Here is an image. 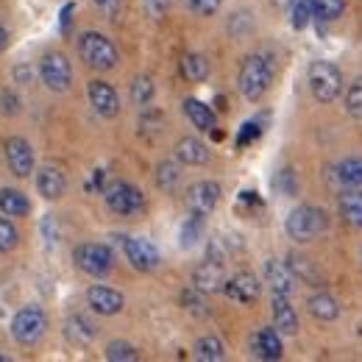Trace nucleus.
I'll return each instance as SVG.
<instances>
[{
  "label": "nucleus",
  "instance_id": "44",
  "mask_svg": "<svg viewBox=\"0 0 362 362\" xmlns=\"http://www.w3.org/2000/svg\"><path fill=\"white\" fill-rule=\"evenodd\" d=\"M6 45H8V34H6L3 28H0V50H3Z\"/></svg>",
  "mask_w": 362,
  "mask_h": 362
},
{
  "label": "nucleus",
  "instance_id": "38",
  "mask_svg": "<svg viewBox=\"0 0 362 362\" xmlns=\"http://www.w3.org/2000/svg\"><path fill=\"white\" fill-rule=\"evenodd\" d=\"M187 6L201 17H212L221 8V0H187Z\"/></svg>",
  "mask_w": 362,
  "mask_h": 362
},
{
  "label": "nucleus",
  "instance_id": "36",
  "mask_svg": "<svg viewBox=\"0 0 362 362\" xmlns=\"http://www.w3.org/2000/svg\"><path fill=\"white\" fill-rule=\"evenodd\" d=\"M151 98H153V84H151V78L139 76L134 84H132V100H134L136 106H148Z\"/></svg>",
  "mask_w": 362,
  "mask_h": 362
},
{
  "label": "nucleus",
  "instance_id": "1",
  "mask_svg": "<svg viewBox=\"0 0 362 362\" xmlns=\"http://www.w3.org/2000/svg\"><path fill=\"white\" fill-rule=\"evenodd\" d=\"M273 70L265 56H248L240 67V92L248 100H259L265 92L271 90Z\"/></svg>",
  "mask_w": 362,
  "mask_h": 362
},
{
  "label": "nucleus",
  "instance_id": "2",
  "mask_svg": "<svg viewBox=\"0 0 362 362\" xmlns=\"http://www.w3.org/2000/svg\"><path fill=\"white\" fill-rule=\"evenodd\" d=\"M326 231V212L317 209V206H298L290 212L287 218V234L296 240V243H313L320 234Z\"/></svg>",
  "mask_w": 362,
  "mask_h": 362
},
{
  "label": "nucleus",
  "instance_id": "10",
  "mask_svg": "<svg viewBox=\"0 0 362 362\" xmlns=\"http://www.w3.org/2000/svg\"><path fill=\"white\" fill-rule=\"evenodd\" d=\"M6 162H8L14 176L25 179V176L34 173V148L23 136H11L6 142Z\"/></svg>",
  "mask_w": 362,
  "mask_h": 362
},
{
  "label": "nucleus",
  "instance_id": "5",
  "mask_svg": "<svg viewBox=\"0 0 362 362\" xmlns=\"http://www.w3.org/2000/svg\"><path fill=\"white\" fill-rule=\"evenodd\" d=\"M47 329V317L40 307H25L11 320V334L20 346H37Z\"/></svg>",
  "mask_w": 362,
  "mask_h": 362
},
{
  "label": "nucleus",
  "instance_id": "43",
  "mask_svg": "<svg viewBox=\"0 0 362 362\" xmlns=\"http://www.w3.org/2000/svg\"><path fill=\"white\" fill-rule=\"evenodd\" d=\"M73 8H76L73 3H67V6H64V11H62V28H67V23H70V14H73Z\"/></svg>",
  "mask_w": 362,
  "mask_h": 362
},
{
  "label": "nucleus",
  "instance_id": "18",
  "mask_svg": "<svg viewBox=\"0 0 362 362\" xmlns=\"http://www.w3.org/2000/svg\"><path fill=\"white\" fill-rule=\"evenodd\" d=\"M273 326H276L281 334H296V332H298V315H296V310L290 307V296L273 293Z\"/></svg>",
  "mask_w": 362,
  "mask_h": 362
},
{
  "label": "nucleus",
  "instance_id": "30",
  "mask_svg": "<svg viewBox=\"0 0 362 362\" xmlns=\"http://www.w3.org/2000/svg\"><path fill=\"white\" fill-rule=\"evenodd\" d=\"M201 237H204V215L192 212V215L187 218V223L181 226V245H184V248H192Z\"/></svg>",
  "mask_w": 362,
  "mask_h": 362
},
{
  "label": "nucleus",
  "instance_id": "35",
  "mask_svg": "<svg viewBox=\"0 0 362 362\" xmlns=\"http://www.w3.org/2000/svg\"><path fill=\"white\" fill-rule=\"evenodd\" d=\"M156 184H159L162 189H173V187L179 184V165H176V162H162V165L156 168Z\"/></svg>",
  "mask_w": 362,
  "mask_h": 362
},
{
  "label": "nucleus",
  "instance_id": "20",
  "mask_svg": "<svg viewBox=\"0 0 362 362\" xmlns=\"http://www.w3.org/2000/svg\"><path fill=\"white\" fill-rule=\"evenodd\" d=\"M37 189H40V195H42L45 201H56V198H62V195H64V189H67L64 173H62L59 168H42V170L37 173Z\"/></svg>",
  "mask_w": 362,
  "mask_h": 362
},
{
  "label": "nucleus",
  "instance_id": "3",
  "mask_svg": "<svg viewBox=\"0 0 362 362\" xmlns=\"http://www.w3.org/2000/svg\"><path fill=\"white\" fill-rule=\"evenodd\" d=\"M78 53L95 70H112L117 64V47L98 31H84L78 37Z\"/></svg>",
  "mask_w": 362,
  "mask_h": 362
},
{
  "label": "nucleus",
  "instance_id": "27",
  "mask_svg": "<svg viewBox=\"0 0 362 362\" xmlns=\"http://www.w3.org/2000/svg\"><path fill=\"white\" fill-rule=\"evenodd\" d=\"M287 265H290V271H293L296 279H304V284H320V273L313 268V262H310L307 257L290 254V257H287Z\"/></svg>",
  "mask_w": 362,
  "mask_h": 362
},
{
  "label": "nucleus",
  "instance_id": "32",
  "mask_svg": "<svg viewBox=\"0 0 362 362\" xmlns=\"http://www.w3.org/2000/svg\"><path fill=\"white\" fill-rule=\"evenodd\" d=\"M106 360L134 362V360H139V354L134 351V346H129V343H123V340H115V343H109V349H106Z\"/></svg>",
  "mask_w": 362,
  "mask_h": 362
},
{
  "label": "nucleus",
  "instance_id": "46",
  "mask_svg": "<svg viewBox=\"0 0 362 362\" xmlns=\"http://www.w3.org/2000/svg\"><path fill=\"white\" fill-rule=\"evenodd\" d=\"M95 3H100V6H106V3H112V0H95Z\"/></svg>",
  "mask_w": 362,
  "mask_h": 362
},
{
  "label": "nucleus",
  "instance_id": "9",
  "mask_svg": "<svg viewBox=\"0 0 362 362\" xmlns=\"http://www.w3.org/2000/svg\"><path fill=\"white\" fill-rule=\"evenodd\" d=\"M123 251H126V259L132 262V268L148 273L159 265V251L153 243L142 240V237H123Z\"/></svg>",
  "mask_w": 362,
  "mask_h": 362
},
{
  "label": "nucleus",
  "instance_id": "34",
  "mask_svg": "<svg viewBox=\"0 0 362 362\" xmlns=\"http://www.w3.org/2000/svg\"><path fill=\"white\" fill-rule=\"evenodd\" d=\"M346 112L354 120H362V78H357L346 92Z\"/></svg>",
  "mask_w": 362,
  "mask_h": 362
},
{
  "label": "nucleus",
  "instance_id": "16",
  "mask_svg": "<svg viewBox=\"0 0 362 362\" xmlns=\"http://www.w3.org/2000/svg\"><path fill=\"white\" fill-rule=\"evenodd\" d=\"M90 103L100 117H115L120 112V100H117L115 87L106 81H98V78L90 81Z\"/></svg>",
  "mask_w": 362,
  "mask_h": 362
},
{
  "label": "nucleus",
  "instance_id": "14",
  "mask_svg": "<svg viewBox=\"0 0 362 362\" xmlns=\"http://www.w3.org/2000/svg\"><path fill=\"white\" fill-rule=\"evenodd\" d=\"M251 351L259 360H281V354H284L281 332L276 326L273 329H257L254 337H251Z\"/></svg>",
  "mask_w": 362,
  "mask_h": 362
},
{
  "label": "nucleus",
  "instance_id": "6",
  "mask_svg": "<svg viewBox=\"0 0 362 362\" xmlns=\"http://www.w3.org/2000/svg\"><path fill=\"white\" fill-rule=\"evenodd\" d=\"M103 198H106V204H109V209L112 212H117V215H139L142 209H145V198H142V192L136 189L134 184H129V181H112L106 189H103Z\"/></svg>",
  "mask_w": 362,
  "mask_h": 362
},
{
  "label": "nucleus",
  "instance_id": "40",
  "mask_svg": "<svg viewBox=\"0 0 362 362\" xmlns=\"http://www.w3.org/2000/svg\"><path fill=\"white\" fill-rule=\"evenodd\" d=\"M173 0H145V8L151 17H165V11L170 8Z\"/></svg>",
  "mask_w": 362,
  "mask_h": 362
},
{
  "label": "nucleus",
  "instance_id": "19",
  "mask_svg": "<svg viewBox=\"0 0 362 362\" xmlns=\"http://www.w3.org/2000/svg\"><path fill=\"white\" fill-rule=\"evenodd\" d=\"M337 209H340V218L343 223L351 228H362V189H346L340 198H337Z\"/></svg>",
  "mask_w": 362,
  "mask_h": 362
},
{
  "label": "nucleus",
  "instance_id": "24",
  "mask_svg": "<svg viewBox=\"0 0 362 362\" xmlns=\"http://www.w3.org/2000/svg\"><path fill=\"white\" fill-rule=\"evenodd\" d=\"M307 310H310V315L315 317V320H320V323H329V320H334V317L340 315L337 298L329 296V293H315V296L307 301Z\"/></svg>",
  "mask_w": 362,
  "mask_h": 362
},
{
  "label": "nucleus",
  "instance_id": "33",
  "mask_svg": "<svg viewBox=\"0 0 362 362\" xmlns=\"http://www.w3.org/2000/svg\"><path fill=\"white\" fill-rule=\"evenodd\" d=\"M313 17H315V11H313V0H296V3H293V28H296V31L307 28Z\"/></svg>",
  "mask_w": 362,
  "mask_h": 362
},
{
  "label": "nucleus",
  "instance_id": "15",
  "mask_svg": "<svg viewBox=\"0 0 362 362\" xmlns=\"http://www.w3.org/2000/svg\"><path fill=\"white\" fill-rule=\"evenodd\" d=\"M87 304H90L98 315H117L126 301H123V296L117 290L103 287V284H95V287L87 290Z\"/></svg>",
  "mask_w": 362,
  "mask_h": 362
},
{
  "label": "nucleus",
  "instance_id": "42",
  "mask_svg": "<svg viewBox=\"0 0 362 362\" xmlns=\"http://www.w3.org/2000/svg\"><path fill=\"white\" fill-rule=\"evenodd\" d=\"M254 134H257V126H254V123H248V126H245V132H243V136H240V145H245Z\"/></svg>",
  "mask_w": 362,
  "mask_h": 362
},
{
  "label": "nucleus",
  "instance_id": "17",
  "mask_svg": "<svg viewBox=\"0 0 362 362\" xmlns=\"http://www.w3.org/2000/svg\"><path fill=\"white\" fill-rule=\"evenodd\" d=\"M265 281L273 287V293H281V296H293V290H296V276L290 271V265H284L279 259L265 262Z\"/></svg>",
  "mask_w": 362,
  "mask_h": 362
},
{
  "label": "nucleus",
  "instance_id": "7",
  "mask_svg": "<svg viewBox=\"0 0 362 362\" xmlns=\"http://www.w3.org/2000/svg\"><path fill=\"white\" fill-rule=\"evenodd\" d=\"M73 259L76 265L90 276H106L115 265V257L109 251V245L103 243H81L76 251H73Z\"/></svg>",
  "mask_w": 362,
  "mask_h": 362
},
{
  "label": "nucleus",
  "instance_id": "13",
  "mask_svg": "<svg viewBox=\"0 0 362 362\" xmlns=\"http://www.w3.org/2000/svg\"><path fill=\"white\" fill-rule=\"evenodd\" d=\"M223 284H226V273H223V265L218 262V259H206V262H201L195 273H192V287L198 290V293H218V290H223Z\"/></svg>",
  "mask_w": 362,
  "mask_h": 362
},
{
  "label": "nucleus",
  "instance_id": "4",
  "mask_svg": "<svg viewBox=\"0 0 362 362\" xmlns=\"http://www.w3.org/2000/svg\"><path fill=\"white\" fill-rule=\"evenodd\" d=\"M307 81H310V90L315 95V100H320V103H332L343 90V76L332 62H313Z\"/></svg>",
  "mask_w": 362,
  "mask_h": 362
},
{
  "label": "nucleus",
  "instance_id": "29",
  "mask_svg": "<svg viewBox=\"0 0 362 362\" xmlns=\"http://www.w3.org/2000/svg\"><path fill=\"white\" fill-rule=\"evenodd\" d=\"M337 179L346 187H362V159L360 156H349L340 162L337 168Z\"/></svg>",
  "mask_w": 362,
  "mask_h": 362
},
{
  "label": "nucleus",
  "instance_id": "26",
  "mask_svg": "<svg viewBox=\"0 0 362 362\" xmlns=\"http://www.w3.org/2000/svg\"><path fill=\"white\" fill-rule=\"evenodd\" d=\"M181 76L187 78V81H192V84H198V81H204L206 76H209V62L201 56V53H187V56H181Z\"/></svg>",
  "mask_w": 362,
  "mask_h": 362
},
{
  "label": "nucleus",
  "instance_id": "37",
  "mask_svg": "<svg viewBox=\"0 0 362 362\" xmlns=\"http://www.w3.org/2000/svg\"><path fill=\"white\" fill-rule=\"evenodd\" d=\"M17 240H20V234H17V228L11 226V221L0 218V251H3V254L11 251V248L17 245Z\"/></svg>",
  "mask_w": 362,
  "mask_h": 362
},
{
  "label": "nucleus",
  "instance_id": "39",
  "mask_svg": "<svg viewBox=\"0 0 362 362\" xmlns=\"http://www.w3.org/2000/svg\"><path fill=\"white\" fill-rule=\"evenodd\" d=\"M181 298H184V304H187V310H189V313H195V315H206L204 301L198 298V290H195V287H192V290H187Z\"/></svg>",
  "mask_w": 362,
  "mask_h": 362
},
{
  "label": "nucleus",
  "instance_id": "28",
  "mask_svg": "<svg viewBox=\"0 0 362 362\" xmlns=\"http://www.w3.org/2000/svg\"><path fill=\"white\" fill-rule=\"evenodd\" d=\"M195 357L204 362H218L223 360V343L215 337V334H206L195 343Z\"/></svg>",
  "mask_w": 362,
  "mask_h": 362
},
{
  "label": "nucleus",
  "instance_id": "41",
  "mask_svg": "<svg viewBox=\"0 0 362 362\" xmlns=\"http://www.w3.org/2000/svg\"><path fill=\"white\" fill-rule=\"evenodd\" d=\"M0 109H3V115H17V98L14 95H0Z\"/></svg>",
  "mask_w": 362,
  "mask_h": 362
},
{
  "label": "nucleus",
  "instance_id": "45",
  "mask_svg": "<svg viewBox=\"0 0 362 362\" xmlns=\"http://www.w3.org/2000/svg\"><path fill=\"white\" fill-rule=\"evenodd\" d=\"M273 3H276V6H281V8H284V6H293V3H296V0H273Z\"/></svg>",
  "mask_w": 362,
  "mask_h": 362
},
{
  "label": "nucleus",
  "instance_id": "11",
  "mask_svg": "<svg viewBox=\"0 0 362 362\" xmlns=\"http://www.w3.org/2000/svg\"><path fill=\"white\" fill-rule=\"evenodd\" d=\"M223 293L231 301H237V304H254L259 298V293H262V284H259V279L254 273L243 271L237 273V276H231V279H226Z\"/></svg>",
  "mask_w": 362,
  "mask_h": 362
},
{
  "label": "nucleus",
  "instance_id": "31",
  "mask_svg": "<svg viewBox=\"0 0 362 362\" xmlns=\"http://www.w3.org/2000/svg\"><path fill=\"white\" fill-rule=\"evenodd\" d=\"M346 8V0H313V11L317 20H337Z\"/></svg>",
  "mask_w": 362,
  "mask_h": 362
},
{
  "label": "nucleus",
  "instance_id": "8",
  "mask_svg": "<svg viewBox=\"0 0 362 362\" xmlns=\"http://www.w3.org/2000/svg\"><path fill=\"white\" fill-rule=\"evenodd\" d=\"M40 78L47 90L53 92H64L70 87V78H73V67L67 62L64 53H45L42 62H40Z\"/></svg>",
  "mask_w": 362,
  "mask_h": 362
},
{
  "label": "nucleus",
  "instance_id": "22",
  "mask_svg": "<svg viewBox=\"0 0 362 362\" xmlns=\"http://www.w3.org/2000/svg\"><path fill=\"white\" fill-rule=\"evenodd\" d=\"M184 115L189 117V123H192L198 132H215V112H212L206 103H201V100H195V98H187V100H184Z\"/></svg>",
  "mask_w": 362,
  "mask_h": 362
},
{
  "label": "nucleus",
  "instance_id": "21",
  "mask_svg": "<svg viewBox=\"0 0 362 362\" xmlns=\"http://www.w3.org/2000/svg\"><path fill=\"white\" fill-rule=\"evenodd\" d=\"M176 159L184 165H206L209 162V148L195 136H184L176 142Z\"/></svg>",
  "mask_w": 362,
  "mask_h": 362
},
{
  "label": "nucleus",
  "instance_id": "25",
  "mask_svg": "<svg viewBox=\"0 0 362 362\" xmlns=\"http://www.w3.org/2000/svg\"><path fill=\"white\" fill-rule=\"evenodd\" d=\"M64 334H67V340L73 346H90L92 340H95V326H92L87 317L76 315L64 323Z\"/></svg>",
  "mask_w": 362,
  "mask_h": 362
},
{
  "label": "nucleus",
  "instance_id": "12",
  "mask_svg": "<svg viewBox=\"0 0 362 362\" xmlns=\"http://www.w3.org/2000/svg\"><path fill=\"white\" fill-rule=\"evenodd\" d=\"M218 201H221V184L215 181H195L187 189V204L198 215H209L218 206Z\"/></svg>",
  "mask_w": 362,
  "mask_h": 362
},
{
  "label": "nucleus",
  "instance_id": "23",
  "mask_svg": "<svg viewBox=\"0 0 362 362\" xmlns=\"http://www.w3.org/2000/svg\"><path fill=\"white\" fill-rule=\"evenodd\" d=\"M0 212L6 218H23L31 212V201L20 189H0Z\"/></svg>",
  "mask_w": 362,
  "mask_h": 362
}]
</instances>
